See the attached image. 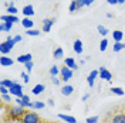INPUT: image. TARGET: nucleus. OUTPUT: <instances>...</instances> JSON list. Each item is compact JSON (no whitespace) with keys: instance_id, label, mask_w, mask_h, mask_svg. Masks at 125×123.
Instances as JSON below:
<instances>
[{"instance_id":"nucleus-1","label":"nucleus","mask_w":125,"mask_h":123,"mask_svg":"<svg viewBox=\"0 0 125 123\" xmlns=\"http://www.w3.org/2000/svg\"><path fill=\"white\" fill-rule=\"evenodd\" d=\"M26 109L23 106H20V105H10L7 109V117L9 119H11V120H16V122H19V120H21L23 119V116L26 115Z\"/></svg>"},{"instance_id":"nucleus-2","label":"nucleus","mask_w":125,"mask_h":123,"mask_svg":"<svg viewBox=\"0 0 125 123\" xmlns=\"http://www.w3.org/2000/svg\"><path fill=\"white\" fill-rule=\"evenodd\" d=\"M105 117L111 123H125V110H111Z\"/></svg>"},{"instance_id":"nucleus-3","label":"nucleus","mask_w":125,"mask_h":123,"mask_svg":"<svg viewBox=\"0 0 125 123\" xmlns=\"http://www.w3.org/2000/svg\"><path fill=\"white\" fill-rule=\"evenodd\" d=\"M14 44H16L14 38H11V37L9 35L7 40H6V41H3V43L0 44V53H1V55H7L14 48Z\"/></svg>"},{"instance_id":"nucleus-4","label":"nucleus","mask_w":125,"mask_h":123,"mask_svg":"<svg viewBox=\"0 0 125 123\" xmlns=\"http://www.w3.org/2000/svg\"><path fill=\"white\" fill-rule=\"evenodd\" d=\"M21 122L23 123H43V120L39 116V113H36L33 110H27L26 115L23 116V119H21Z\"/></svg>"},{"instance_id":"nucleus-5","label":"nucleus","mask_w":125,"mask_h":123,"mask_svg":"<svg viewBox=\"0 0 125 123\" xmlns=\"http://www.w3.org/2000/svg\"><path fill=\"white\" fill-rule=\"evenodd\" d=\"M16 105H20V106H23L24 109L26 108L33 109V102H30V98H29L27 95H24L23 98H16Z\"/></svg>"},{"instance_id":"nucleus-6","label":"nucleus","mask_w":125,"mask_h":123,"mask_svg":"<svg viewBox=\"0 0 125 123\" xmlns=\"http://www.w3.org/2000/svg\"><path fill=\"white\" fill-rule=\"evenodd\" d=\"M9 92H10V95H14L16 98H23L24 93H23V86L20 84H17L16 82L14 86H11L10 89H9Z\"/></svg>"},{"instance_id":"nucleus-7","label":"nucleus","mask_w":125,"mask_h":123,"mask_svg":"<svg viewBox=\"0 0 125 123\" xmlns=\"http://www.w3.org/2000/svg\"><path fill=\"white\" fill-rule=\"evenodd\" d=\"M60 75H61V79H62V81H64V82H67V81H70L71 78H73V69L68 68V67L65 65V67H62V68H61Z\"/></svg>"},{"instance_id":"nucleus-8","label":"nucleus","mask_w":125,"mask_h":123,"mask_svg":"<svg viewBox=\"0 0 125 123\" xmlns=\"http://www.w3.org/2000/svg\"><path fill=\"white\" fill-rule=\"evenodd\" d=\"M98 71H100V78H101V79H104V81H108V82L112 79V74H111V72H109L105 67H101Z\"/></svg>"},{"instance_id":"nucleus-9","label":"nucleus","mask_w":125,"mask_h":123,"mask_svg":"<svg viewBox=\"0 0 125 123\" xmlns=\"http://www.w3.org/2000/svg\"><path fill=\"white\" fill-rule=\"evenodd\" d=\"M54 23H55V18H46L43 21V31L44 33H48V31L51 30V27H53Z\"/></svg>"},{"instance_id":"nucleus-10","label":"nucleus","mask_w":125,"mask_h":123,"mask_svg":"<svg viewBox=\"0 0 125 123\" xmlns=\"http://www.w3.org/2000/svg\"><path fill=\"white\" fill-rule=\"evenodd\" d=\"M97 77H100V71H97V69L91 71V74H90L88 78H87V82H88V85H90V88H93L94 86V81H95V78Z\"/></svg>"},{"instance_id":"nucleus-11","label":"nucleus","mask_w":125,"mask_h":123,"mask_svg":"<svg viewBox=\"0 0 125 123\" xmlns=\"http://www.w3.org/2000/svg\"><path fill=\"white\" fill-rule=\"evenodd\" d=\"M0 20L1 21H9V23H17V21H20L19 20V17L17 16H13V14H4V16H1L0 17Z\"/></svg>"},{"instance_id":"nucleus-12","label":"nucleus","mask_w":125,"mask_h":123,"mask_svg":"<svg viewBox=\"0 0 125 123\" xmlns=\"http://www.w3.org/2000/svg\"><path fill=\"white\" fill-rule=\"evenodd\" d=\"M73 50H74V53L75 54H83V41L81 40H75L74 43H73Z\"/></svg>"},{"instance_id":"nucleus-13","label":"nucleus","mask_w":125,"mask_h":123,"mask_svg":"<svg viewBox=\"0 0 125 123\" xmlns=\"http://www.w3.org/2000/svg\"><path fill=\"white\" fill-rule=\"evenodd\" d=\"M58 117L61 119L62 122H65V123H77V119H75L74 116L65 115V113H58Z\"/></svg>"},{"instance_id":"nucleus-14","label":"nucleus","mask_w":125,"mask_h":123,"mask_svg":"<svg viewBox=\"0 0 125 123\" xmlns=\"http://www.w3.org/2000/svg\"><path fill=\"white\" fill-rule=\"evenodd\" d=\"M73 92H74V86H73V85H67L65 84L61 88V95H64V96H71Z\"/></svg>"},{"instance_id":"nucleus-15","label":"nucleus","mask_w":125,"mask_h":123,"mask_svg":"<svg viewBox=\"0 0 125 123\" xmlns=\"http://www.w3.org/2000/svg\"><path fill=\"white\" fill-rule=\"evenodd\" d=\"M13 64H14V61H13L11 58H9L6 55H1V57H0V65H1V67H11Z\"/></svg>"},{"instance_id":"nucleus-16","label":"nucleus","mask_w":125,"mask_h":123,"mask_svg":"<svg viewBox=\"0 0 125 123\" xmlns=\"http://www.w3.org/2000/svg\"><path fill=\"white\" fill-rule=\"evenodd\" d=\"M21 13H23L26 17H31V16H34V9H33L31 4H27V6H24V7L21 9Z\"/></svg>"},{"instance_id":"nucleus-17","label":"nucleus","mask_w":125,"mask_h":123,"mask_svg":"<svg viewBox=\"0 0 125 123\" xmlns=\"http://www.w3.org/2000/svg\"><path fill=\"white\" fill-rule=\"evenodd\" d=\"M33 24H34V21L31 20L30 17H24L23 20H21V26H23L26 30H31L33 28Z\"/></svg>"},{"instance_id":"nucleus-18","label":"nucleus","mask_w":125,"mask_h":123,"mask_svg":"<svg viewBox=\"0 0 125 123\" xmlns=\"http://www.w3.org/2000/svg\"><path fill=\"white\" fill-rule=\"evenodd\" d=\"M17 61L20 64H27V62L33 61V55L31 54H24V55H19L17 57Z\"/></svg>"},{"instance_id":"nucleus-19","label":"nucleus","mask_w":125,"mask_h":123,"mask_svg":"<svg viewBox=\"0 0 125 123\" xmlns=\"http://www.w3.org/2000/svg\"><path fill=\"white\" fill-rule=\"evenodd\" d=\"M13 28V23H9V21H1L0 23V31L1 33H7Z\"/></svg>"},{"instance_id":"nucleus-20","label":"nucleus","mask_w":125,"mask_h":123,"mask_svg":"<svg viewBox=\"0 0 125 123\" xmlns=\"http://www.w3.org/2000/svg\"><path fill=\"white\" fill-rule=\"evenodd\" d=\"M112 38H114V41H115V43H121V41H122V38H124V33H122L121 30L112 31Z\"/></svg>"},{"instance_id":"nucleus-21","label":"nucleus","mask_w":125,"mask_h":123,"mask_svg":"<svg viewBox=\"0 0 125 123\" xmlns=\"http://www.w3.org/2000/svg\"><path fill=\"white\" fill-rule=\"evenodd\" d=\"M64 64H65L68 68H71L73 71L78 68V65H77V62H75V60H74V58H65V60H64Z\"/></svg>"},{"instance_id":"nucleus-22","label":"nucleus","mask_w":125,"mask_h":123,"mask_svg":"<svg viewBox=\"0 0 125 123\" xmlns=\"http://www.w3.org/2000/svg\"><path fill=\"white\" fill-rule=\"evenodd\" d=\"M44 89H46V86L43 84H37L33 89H31V92H33V95H40V93L44 92Z\"/></svg>"},{"instance_id":"nucleus-23","label":"nucleus","mask_w":125,"mask_h":123,"mask_svg":"<svg viewBox=\"0 0 125 123\" xmlns=\"http://www.w3.org/2000/svg\"><path fill=\"white\" fill-rule=\"evenodd\" d=\"M62 55H64V50H62L61 47H58V48H55L54 53H53V57H54L55 60H61Z\"/></svg>"},{"instance_id":"nucleus-24","label":"nucleus","mask_w":125,"mask_h":123,"mask_svg":"<svg viewBox=\"0 0 125 123\" xmlns=\"http://www.w3.org/2000/svg\"><path fill=\"white\" fill-rule=\"evenodd\" d=\"M122 50H125V44L121 41V43H115L114 45H112V51L114 53H119V51H122Z\"/></svg>"},{"instance_id":"nucleus-25","label":"nucleus","mask_w":125,"mask_h":123,"mask_svg":"<svg viewBox=\"0 0 125 123\" xmlns=\"http://www.w3.org/2000/svg\"><path fill=\"white\" fill-rule=\"evenodd\" d=\"M14 81H11V79H1V81H0V85H1V86H6V88H9V89H10V88H11V86H14Z\"/></svg>"},{"instance_id":"nucleus-26","label":"nucleus","mask_w":125,"mask_h":123,"mask_svg":"<svg viewBox=\"0 0 125 123\" xmlns=\"http://www.w3.org/2000/svg\"><path fill=\"white\" fill-rule=\"evenodd\" d=\"M60 72H61V68H58L57 65H53V67L50 68V75H51V77H57Z\"/></svg>"},{"instance_id":"nucleus-27","label":"nucleus","mask_w":125,"mask_h":123,"mask_svg":"<svg viewBox=\"0 0 125 123\" xmlns=\"http://www.w3.org/2000/svg\"><path fill=\"white\" fill-rule=\"evenodd\" d=\"M26 34H27V35H31V37H39L40 34H41V31H40V30H36V28H31V30H27V31H26Z\"/></svg>"},{"instance_id":"nucleus-28","label":"nucleus","mask_w":125,"mask_h":123,"mask_svg":"<svg viewBox=\"0 0 125 123\" xmlns=\"http://www.w3.org/2000/svg\"><path fill=\"white\" fill-rule=\"evenodd\" d=\"M97 30H98V33L101 34L102 37H105V35H107V34L109 33V31H108V28H107V27H104V26H101V24H100V26L97 27Z\"/></svg>"},{"instance_id":"nucleus-29","label":"nucleus","mask_w":125,"mask_h":123,"mask_svg":"<svg viewBox=\"0 0 125 123\" xmlns=\"http://www.w3.org/2000/svg\"><path fill=\"white\" fill-rule=\"evenodd\" d=\"M111 92L114 93V95H117V96H122L124 95V89H121L118 86H114V88H111Z\"/></svg>"},{"instance_id":"nucleus-30","label":"nucleus","mask_w":125,"mask_h":123,"mask_svg":"<svg viewBox=\"0 0 125 123\" xmlns=\"http://www.w3.org/2000/svg\"><path fill=\"white\" fill-rule=\"evenodd\" d=\"M107 47H108V40H107V38H102L101 43H100V51H102V53H104V51L107 50Z\"/></svg>"},{"instance_id":"nucleus-31","label":"nucleus","mask_w":125,"mask_h":123,"mask_svg":"<svg viewBox=\"0 0 125 123\" xmlns=\"http://www.w3.org/2000/svg\"><path fill=\"white\" fill-rule=\"evenodd\" d=\"M78 10V6H77V0H73L71 1V4H70V13L73 14V13H75Z\"/></svg>"},{"instance_id":"nucleus-32","label":"nucleus","mask_w":125,"mask_h":123,"mask_svg":"<svg viewBox=\"0 0 125 123\" xmlns=\"http://www.w3.org/2000/svg\"><path fill=\"white\" fill-rule=\"evenodd\" d=\"M100 122V117L98 116H90V117H87L85 123H98Z\"/></svg>"},{"instance_id":"nucleus-33","label":"nucleus","mask_w":125,"mask_h":123,"mask_svg":"<svg viewBox=\"0 0 125 123\" xmlns=\"http://www.w3.org/2000/svg\"><path fill=\"white\" fill-rule=\"evenodd\" d=\"M7 13H9V14L16 16V14H17V9H16L13 4H9V6H7Z\"/></svg>"},{"instance_id":"nucleus-34","label":"nucleus","mask_w":125,"mask_h":123,"mask_svg":"<svg viewBox=\"0 0 125 123\" xmlns=\"http://www.w3.org/2000/svg\"><path fill=\"white\" fill-rule=\"evenodd\" d=\"M44 106H46L44 102H33V109H37L39 110V109H43Z\"/></svg>"},{"instance_id":"nucleus-35","label":"nucleus","mask_w":125,"mask_h":123,"mask_svg":"<svg viewBox=\"0 0 125 123\" xmlns=\"http://www.w3.org/2000/svg\"><path fill=\"white\" fill-rule=\"evenodd\" d=\"M21 78H23L24 84H29V81H30V77H29V74H27V72H21Z\"/></svg>"},{"instance_id":"nucleus-36","label":"nucleus","mask_w":125,"mask_h":123,"mask_svg":"<svg viewBox=\"0 0 125 123\" xmlns=\"http://www.w3.org/2000/svg\"><path fill=\"white\" fill-rule=\"evenodd\" d=\"M1 99L4 100V102H11V95L10 93H7V95H1Z\"/></svg>"},{"instance_id":"nucleus-37","label":"nucleus","mask_w":125,"mask_h":123,"mask_svg":"<svg viewBox=\"0 0 125 123\" xmlns=\"http://www.w3.org/2000/svg\"><path fill=\"white\" fill-rule=\"evenodd\" d=\"M24 67L27 69V72H30L31 69H33V67H34V64H33V61H30V62H27V64H24Z\"/></svg>"},{"instance_id":"nucleus-38","label":"nucleus","mask_w":125,"mask_h":123,"mask_svg":"<svg viewBox=\"0 0 125 123\" xmlns=\"http://www.w3.org/2000/svg\"><path fill=\"white\" fill-rule=\"evenodd\" d=\"M0 93H1V95H7V93H10V92H9V88L0 85Z\"/></svg>"},{"instance_id":"nucleus-39","label":"nucleus","mask_w":125,"mask_h":123,"mask_svg":"<svg viewBox=\"0 0 125 123\" xmlns=\"http://www.w3.org/2000/svg\"><path fill=\"white\" fill-rule=\"evenodd\" d=\"M77 6H78V10L81 7H85V0H77Z\"/></svg>"},{"instance_id":"nucleus-40","label":"nucleus","mask_w":125,"mask_h":123,"mask_svg":"<svg viewBox=\"0 0 125 123\" xmlns=\"http://www.w3.org/2000/svg\"><path fill=\"white\" fill-rule=\"evenodd\" d=\"M51 82H53L54 85H60V79H58L57 77H51Z\"/></svg>"},{"instance_id":"nucleus-41","label":"nucleus","mask_w":125,"mask_h":123,"mask_svg":"<svg viewBox=\"0 0 125 123\" xmlns=\"http://www.w3.org/2000/svg\"><path fill=\"white\" fill-rule=\"evenodd\" d=\"M107 3H108V4H112V6H114V4H118L117 0H107Z\"/></svg>"},{"instance_id":"nucleus-42","label":"nucleus","mask_w":125,"mask_h":123,"mask_svg":"<svg viewBox=\"0 0 125 123\" xmlns=\"http://www.w3.org/2000/svg\"><path fill=\"white\" fill-rule=\"evenodd\" d=\"M13 38H14L16 43H20V41H21V35H16V37H13Z\"/></svg>"},{"instance_id":"nucleus-43","label":"nucleus","mask_w":125,"mask_h":123,"mask_svg":"<svg viewBox=\"0 0 125 123\" xmlns=\"http://www.w3.org/2000/svg\"><path fill=\"white\" fill-rule=\"evenodd\" d=\"M95 0H85V6H91Z\"/></svg>"},{"instance_id":"nucleus-44","label":"nucleus","mask_w":125,"mask_h":123,"mask_svg":"<svg viewBox=\"0 0 125 123\" xmlns=\"http://www.w3.org/2000/svg\"><path fill=\"white\" fill-rule=\"evenodd\" d=\"M88 98H90V93H85V95H84V96H83V100H84V102H85V100L88 99Z\"/></svg>"},{"instance_id":"nucleus-45","label":"nucleus","mask_w":125,"mask_h":123,"mask_svg":"<svg viewBox=\"0 0 125 123\" xmlns=\"http://www.w3.org/2000/svg\"><path fill=\"white\" fill-rule=\"evenodd\" d=\"M47 103H48L50 106H54V100H53V99H48V102H47Z\"/></svg>"},{"instance_id":"nucleus-46","label":"nucleus","mask_w":125,"mask_h":123,"mask_svg":"<svg viewBox=\"0 0 125 123\" xmlns=\"http://www.w3.org/2000/svg\"><path fill=\"white\" fill-rule=\"evenodd\" d=\"M101 123H111V122H109V120H108V119H107V117H104V120H102Z\"/></svg>"},{"instance_id":"nucleus-47","label":"nucleus","mask_w":125,"mask_h":123,"mask_svg":"<svg viewBox=\"0 0 125 123\" xmlns=\"http://www.w3.org/2000/svg\"><path fill=\"white\" fill-rule=\"evenodd\" d=\"M107 17L108 18H112V13H107Z\"/></svg>"},{"instance_id":"nucleus-48","label":"nucleus","mask_w":125,"mask_h":123,"mask_svg":"<svg viewBox=\"0 0 125 123\" xmlns=\"http://www.w3.org/2000/svg\"><path fill=\"white\" fill-rule=\"evenodd\" d=\"M117 1L119 3V4H124V3H125V0H117Z\"/></svg>"}]
</instances>
